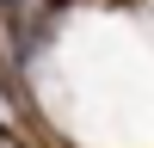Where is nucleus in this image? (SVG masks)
<instances>
[{
    "label": "nucleus",
    "mask_w": 154,
    "mask_h": 148,
    "mask_svg": "<svg viewBox=\"0 0 154 148\" xmlns=\"http://www.w3.org/2000/svg\"><path fill=\"white\" fill-rule=\"evenodd\" d=\"M0 148H19V142H12V130H0Z\"/></svg>",
    "instance_id": "f257e3e1"
}]
</instances>
